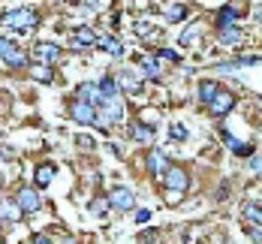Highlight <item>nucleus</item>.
Returning a JSON list of instances; mask_svg holds the SVG:
<instances>
[{"label":"nucleus","mask_w":262,"mask_h":244,"mask_svg":"<svg viewBox=\"0 0 262 244\" xmlns=\"http://www.w3.org/2000/svg\"><path fill=\"white\" fill-rule=\"evenodd\" d=\"M124 118V103L118 100V97H105L103 103L97 106V124L100 127H112V124H118Z\"/></svg>","instance_id":"f257e3e1"},{"label":"nucleus","mask_w":262,"mask_h":244,"mask_svg":"<svg viewBox=\"0 0 262 244\" xmlns=\"http://www.w3.org/2000/svg\"><path fill=\"white\" fill-rule=\"evenodd\" d=\"M3 25L9 27V30H33V27L39 25V15L33 9H9L3 15Z\"/></svg>","instance_id":"f03ea898"},{"label":"nucleus","mask_w":262,"mask_h":244,"mask_svg":"<svg viewBox=\"0 0 262 244\" xmlns=\"http://www.w3.org/2000/svg\"><path fill=\"white\" fill-rule=\"evenodd\" d=\"M15 205L21 208V214H33V211H39L42 208V199H39V193L30 187H21L15 193Z\"/></svg>","instance_id":"7ed1b4c3"},{"label":"nucleus","mask_w":262,"mask_h":244,"mask_svg":"<svg viewBox=\"0 0 262 244\" xmlns=\"http://www.w3.org/2000/svg\"><path fill=\"white\" fill-rule=\"evenodd\" d=\"M0 57L9 63V66H25L27 63V54L12 42V39H0Z\"/></svg>","instance_id":"20e7f679"},{"label":"nucleus","mask_w":262,"mask_h":244,"mask_svg":"<svg viewBox=\"0 0 262 244\" xmlns=\"http://www.w3.org/2000/svg\"><path fill=\"white\" fill-rule=\"evenodd\" d=\"M166 187L172 190V193H184V190L190 187V175L184 172L181 166H172V169H166Z\"/></svg>","instance_id":"39448f33"},{"label":"nucleus","mask_w":262,"mask_h":244,"mask_svg":"<svg viewBox=\"0 0 262 244\" xmlns=\"http://www.w3.org/2000/svg\"><path fill=\"white\" fill-rule=\"evenodd\" d=\"M79 100L97 108V106L105 100V97H103V91H100V84H94V81H84V84H79Z\"/></svg>","instance_id":"423d86ee"},{"label":"nucleus","mask_w":262,"mask_h":244,"mask_svg":"<svg viewBox=\"0 0 262 244\" xmlns=\"http://www.w3.org/2000/svg\"><path fill=\"white\" fill-rule=\"evenodd\" d=\"M70 115H73L79 124H97V108L88 106V103H81V100H76V103L70 106Z\"/></svg>","instance_id":"0eeeda50"},{"label":"nucleus","mask_w":262,"mask_h":244,"mask_svg":"<svg viewBox=\"0 0 262 244\" xmlns=\"http://www.w3.org/2000/svg\"><path fill=\"white\" fill-rule=\"evenodd\" d=\"M208 106H211V112H214V115H217V118H223V115H226V112H229V108L235 106V97H232V94H229V91H217V97H214V100H211Z\"/></svg>","instance_id":"6e6552de"},{"label":"nucleus","mask_w":262,"mask_h":244,"mask_svg":"<svg viewBox=\"0 0 262 244\" xmlns=\"http://www.w3.org/2000/svg\"><path fill=\"white\" fill-rule=\"evenodd\" d=\"M100 39H97V33L94 30H88V27H79L76 33H70V46L73 49H84V46H97Z\"/></svg>","instance_id":"1a4fd4ad"},{"label":"nucleus","mask_w":262,"mask_h":244,"mask_svg":"<svg viewBox=\"0 0 262 244\" xmlns=\"http://www.w3.org/2000/svg\"><path fill=\"white\" fill-rule=\"evenodd\" d=\"M112 205H115L118 211H130L133 205H136V196H133V190L118 187L115 193H112Z\"/></svg>","instance_id":"9d476101"},{"label":"nucleus","mask_w":262,"mask_h":244,"mask_svg":"<svg viewBox=\"0 0 262 244\" xmlns=\"http://www.w3.org/2000/svg\"><path fill=\"white\" fill-rule=\"evenodd\" d=\"M118 84L130 94H139L142 91V76H136V70H121L118 73Z\"/></svg>","instance_id":"9b49d317"},{"label":"nucleus","mask_w":262,"mask_h":244,"mask_svg":"<svg viewBox=\"0 0 262 244\" xmlns=\"http://www.w3.org/2000/svg\"><path fill=\"white\" fill-rule=\"evenodd\" d=\"M57 54L60 52H57V46H52V42H36V49H33V57H36L39 63H46V66L57 60Z\"/></svg>","instance_id":"f8f14e48"},{"label":"nucleus","mask_w":262,"mask_h":244,"mask_svg":"<svg viewBox=\"0 0 262 244\" xmlns=\"http://www.w3.org/2000/svg\"><path fill=\"white\" fill-rule=\"evenodd\" d=\"M139 73H145V76H151V79H160V60L151 57V54H142V57H139Z\"/></svg>","instance_id":"ddd939ff"},{"label":"nucleus","mask_w":262,"mask_h":244,"mask_svg":"<svg viewBox=\"0 0 262 244\" xmlns=\"http://www.w3.org/2000/svg\"><path fill=\"white\" fill-rule=\"evenodd\" d=\"M223 139H226V145H229V151H232V154H238V157H250V154H253V145H247V142H238L235 136L223 133Z\"/></svg>","instance_id":"4468645a"},{"label":"nucleus","mask_w":262,"mask_h":244,"mask_svg":"<svg viewBox=\"0 0 262 244\" xmlns=\"http://www.w3.org/2000/svg\"><path fill=\"white\" fill-rule=\"evenodd\" d=\"M33 181H36V187H49V184L54 181V166H52V163L39 166V169L33 172Z\"/></svg>","instance_id":"2eb2a0df"},{"label":"nucleus","mask_w":262,"mask_h":244,"mask_svg":"<svg viewBox=\"0 0 262 244\" xmlns=\"http://www.w3.org/2000/svg\"><path fill=\"white\" fill-rule=\"evenodd\" d=\"M217 39L223 42V46H238L241 42V27H223V30H217Z\"/></svg>","instance_id":"dca6fc26"},{"label":"nucleus","mask_w":262,"mask_h":244,"mask_svg":"<svg viewBox=\"0 0 262 244\" xmlns=\"http://www.w3.org/2000/svg\"><path fill=\"white\" fill-rule=\"evenodd\" d=\"M241 214H244V220H247V223L262 226V205H256V202H247V205L241 208Z\"/></svg>","instance_id":"f3484780"},{"label":"nucleus","mask_w":262,"mask_h":244,"mask_svg":"<svg viewBox=\"0 0 262 244\" xmlns=\"http://www.w3.org/2000/svg\"><path fill=\"white\" fill-rule=\"evenodd\" d=\"M238 25V12L232 6H226V9H220V15H217V30H223V27H235Z\"/></svg>","instance_id":"a211bd4d"},{"label":"nucleus","mask_w":262,"mask_h":244,"mask_svg":"<svg viewBox=\"0 0 262 244\" xmlns=\"http://www.w3.org/2000/svg\"><path fill=\"white\" fill-rule=\"evenodd\" d=\"M130 136L136 139V142H154V130L151 127H145V124H133V130H130Z\"/></svg>","instance_id":"6ab92c4d"},{"label":"nucleus","mask_w":262,"mask_h":244,"mask_svg":"<svg viewBox=\"0 0 262 244\" xmlns=\"http://www.w3.org/2000/svg\"><path fill=\"white\" fill-rule=\"evenodd\" d=\"M148 169H151L154 175H157V172H166V157H163L160 151H151V154H148Z\"/></svg>","instance_id":"aec40b11"},{"label":"nucleus","mask_w":262,"mask_h":244,"mask_svg":"<svg viewBox=\"0 0 262 244\" xmlns=\"http://www.w3.org/2000/svg\"><path fill=\"white\" fill-rule=\"evenodd\" d=\"M217 91H220V87H217L214 81H202V84H199V97H202L205 103H211V100L217 97Z\"/></svg>","instance_id":"412c9836"},{"label":"nucleus","mask_w":262,"mask_h":244,"mask_svg":"<svg viewBox=\"0 0 262 244\" xmlns=\"http://www.w3.org/2000/svg\"><path fill=\"white\" fill-rule=\"evenodd\" d=\"M97 46H103L112 57H124V46H121V42H115V39H100Z\"/></svg>","instance_id":"4be33fe9"},{"label":"nucleus","mask_w":262,"mask_h":244,"mask_svg":"<svg viewBox=\"0 0 262 244\" xmlns=\"http://www.w3.org/2000/svg\"><path fill=\"white\" fill-rule=\"evenodd\" d=\"M100 91H103V97H118V79L105 76V79L100 81Z\"/></svg>","instance_id":"5701e85b"},{"label":"nucleus","mask_w":262,"mask_h":244,"mask_svg":"<svg viewBox=\"0 0 262 244\" xmlns=\"http://www.w3.org/2000/svg\"><path fill=\"white\" fill-rule=\"evenodd\" d=\"M30 73H33V79H36V81H52L54 79V70H52V66H33Z\"/></svg>","instance_id":"b1692460"},{"label":"nucleus","mask_w":262,"mask_h":244,"mask_svg":"<svg viewBox=\"0 0 262 244\" xmlns=\"http://www.w3.org/2000/svg\"><path fill=\"white\" fill-rule=\"evenodd\" d=\"M184 15H187V6H184V3H175V6L166 12V18H169V21H181Z\"/></svg>","instance_id":"393cba45"},{"label":"nucleus","mask_w":262,"mask_h":244,"mask_svg":"<svg viewBox=\"0 0 262 244\" xmlns=\"http://www.w3.org/2000/svg\"><path fill=\"white\" fill-rule=\"evenodd\" d=\"M18 214H21V208H18V205H0V217H6V220H15Z\"/></svg>","instance_id":"a878e982"},{"label":"nucleus","mask_w":262,"mask_h":244,"mask_svg":"<svg viewBox=\"0 0 262 244\" xmlns=\"http://www.w3.org/2000/svg\"><path fill=\"white\" fill-rule=\"evenodd\" d=\"M190 42H199V30H184L181 33V46H190Z\"/></svg>","instance_id":"bb28decb"},{"label":"nucleus","mask_w":262,"mask_h":244,"mask_svg":"<svg viewBox=\"0 0 262 244\" xmlns=\"http://www.w3.org/2000/svg\"><path fill=\"white\" fill-rule=\"evenodd\" d=\"M136 30H139V36H157V33H154V27L148 25V21H139Z\"/></svg>","instance_id":"cd10ccee"},{"label":"nucleus","mask_w":262,"mask_h":244,"mask_svg":"<svg viewBox=\"0 0 262 244\" xmlns=\"http://www.w3.org/2000/svg\"><path fill=\"white\" fill-rule=\"evenodd\" d=\"M105 208H108L105 199H94V202H91V211H94V214H105Z\"/></svg>","instance_id":"c85d7f7f"},{"label":"nucleus","mask_w":262,"mask_h":244,"mask_svg":"<svg viewBox=\"0 0 262 244\" xmlns=\"http://www.w3.org/2000/svg\"><path fill=\"white\" fill-rule=\"evenodd\" d=\"M169 133H172V139H187V130H184L181 124H172V130H169Z\"/></svg>","instance_id":"c756f323"},{"label":"nucleus","mask_w":262,"mask_h":244,"mask_svg":"<svg viewBox=\"0 0 262 244\" xmlns=\"http://www.w3.org/2000/svg\"><path fill=\"white\" fill-rule=\"evenodd\" d=\"M0 157H6V160H15V151H12V145H0Z\"/></svg>","instance_id":"7c9ffc66"},{"label":"nucleus","mask_w":262,"mask_h":244,"mask_svg":"<svg viewBox=\"0 0 262 244\" xmlns=\"http://www.w3.org/2000/svg\"><path fill=\"white\" fill-rule=\"evenodd\" d=\"M157 241V229H148V232H142V244H151Z\"/></svg>","instance_id":"2f4dec72"},{"label":"nucleus","mask_w":262,"mask_h":244,"mask_svg":"<svg viewBox=\"0 0 262 244\" xmlns=\"http://www.w3.org/2000/svg\"><path fill=\"white\" fill-rule=\"evenodd\" d=\"M76 145H81V148H91V145H94V139H91V136H76Z\"/></svg>","instance_id":"473e14b6"},{"label":"nucleus","mask_w":262,"mask_h":244,"mask_svg":"<svg viewBox=\"0 0 262 244\" xmlns=\"http://www.w3.org/2000/svg\"><path fill=\"white\" fill-rule=\"evenodd\" d=\"M136 220H139V223H148V220H151V211H148V208H145V211H139Z\"/></svg>","instance_id":"72a5a7b5"},{"label":"nucleus","mask_w":262,"mask_h":244,"mask_svg":"<svg viewBox=\"0 0 262 244\" xmlns=\"http://www.w3.org/2000/svg\"><path fill=\"white\" fill-rule=\"evenodd\" d=\"M160 57H169V60H178V54H175V52H169V49H163V52H160Z\"/></svg>","instance_id":"f704fd0d"},{"label":"nucleus","mask_w":262,"mask_h":244,"mask_svg":"<svg viewBox=\"0 0 262 244\" xmlns=\"http://www.w3.org/2000/svg\"><path fill=\"white\" fill-rule=\"evenodd\" d=\"M250 238H253V244H262V235L256 232V229H250Z\"/></svg>","instance_id":"c9c22d12"},{"label":"nucleus","mask_w":262,"mask_h":244,"mask_svg":"<svg viewBox=\"0 0 262 244\" xmlns=\"http://www.w3.org/2000/svg\"><path fill=\"white\" fill-rule=\"evenodd\" d=\"M33 244H52V241H49V238H42V235H36V238H33Z\"/></svg>","instance_id":"e433bc0d"},{"label":"nucleus","mask_w":262,"mask_h":244,"mask_svg":"<svg viewBox=\"0 0 262 244\" xmlns=\"http://www.w3.org/2000/svg\"><path fill=\"white\" fill-rule=\"evenodd\" d=\"M256 21L262 25V9H256Z\"/></svg>","instance_id":"4c0bfd02"},{"label":"nucleus","mask_w":262,"mask_h":244,"mask_svg":"<svg viewBox=\"0 0 262 244\" xmlns=\"http://www.w3.org/2000/svg\"><path fill=\"white\" fill-rule=\"evenodd\" d=\"M88 3H97V0H88Z\"/></svg>","instance_id":"58836bf2"},{"label":"nucleus","mask_w":262,"mask_h":244,"mask_svg":"<svg viewBox=\"0 0 262 244\" xmlns=\"http://www.w3.org/2000/svg\"><path fill=\"white\" fill-rule=\"evenodd\" d=\"M0 244H3V238H0Z\"/></svg>","instance_id":"ea45409f"}]
</instances>
